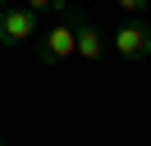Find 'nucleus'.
Instances as JSON below:
<instances>
[{"label":"nucleus","instance_id":"1","mask_svg":"<svg viewBox=\"0 0 151 146\" xmlns=\"http://www.w3.org/2000/svg\"><path fill=\"white\" fill-rule=\"evenodd\" d=\"M78 55V36H73V18H55L46 32H37V59L46 69H60L64 59Z\"/></svg>","mask_w":151,"mask_h":146},{"label":"nucleus","instance_id":"2","mask_svg":"<svg viewBox=\"0 0 151 146\" xmlns=\"http://www.w3.org/2000/svg\"><path fill=\"white\" fill-rule=\"evenodd\" d=\"M114 55H119L124 64H142L151 59V27L142 23V18H128V23H119V32L110 36Z\"/></svg>","mask_w":151,"mask_h":146},{"label":"nucleus","instance_id":"3","mask_svg":"<svg viewBox=\"0 0 151 146\" xmlns=\"http://www.w3.org/2000/svg\"><path fill=\"white\" fill-rule=\"evenodd\" d=\"M37 32H41V27H37V14H32L28 5H9L5 14H0V46H5V50L32 41Z\"/></svg>","mask_w":151,"mask_h":146},{"label":"nucleus","instance_id":"4","mask_svg":"<svg viewBox=\"0 0 151 146\" xmlns=\"http://www.w3.org/2000/svg\"><path fill=\"white\" fill-rule=\"evenodd\" d=\"M73 36H78V55H83L87 64H101L105 59V36L96 32L83 14H73Z\"/></svg>","mask_w":151,"mask_h":146},{"label":"nucleus","instance_id":"5","mask_svg":"<svg viewBox=\"0 0 151 146\" xmlns=\"http://www.w3.org/2000/svg\"><path fill=\"white\" fill-rule=\"evenodd\" d=\"M28 9H32V14L46 9V14H55V18H73V14H78L73 0H28Z\"/></svg>","mask_w":151,"mask_h":146},{"label":"nucleus","instance_id":"6","mask_svg":"<svg viewBox=\"0 0 151 146\" xmlns=\"http://www.w3.org/2000/svg\"><path fill=\"white\" fill-rule=\"evenodd\" d=\"M114 5H119V9H124L128 18H142V14H147V5H151V0H114Z\"/></svg>","mask_w":151,"mask_h":146},{"label":"nucleus","instance_id":"7","mask_svg":"<svg viewBox=\"0 0 151 146\" xmlns=\"http://www.w3.org/2000/svg\"><path fill=\"white\" fill-rule=\"evenodd\" d=\"M5 9H9V0H0V14H5Z\"/></svg>","mask_w":151,"mask_h":146},{"label":"nucleus","instance_id":"8","mask_svg":"<svg viewBox=\"0 0 151 146\" xmlns=\"http://www.w3.org/2000/svg\"><path fill=\"white\" fill-rule=\"evenodd\" d=\"M0 146H5V137H0Z\"/></svg>","mask_w":151,"mask_h":146}]
</instances>
